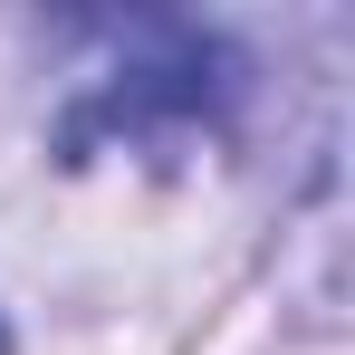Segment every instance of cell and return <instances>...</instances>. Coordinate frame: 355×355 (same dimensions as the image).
<instances>
[{
    "instance_id": "6da1fadb",
    "label": "cell",
    "mask_w": 355,
    "mask_h": 355,
    "mask_svg": "<svg viewBox=\"0 0 355 355\" xmlns=\"http://www.w3.org/2000/svg\"><path fill=\"white\" fill-rule=\"evenodd\" d=\"M67 39L106 49L96 87L67 106L58 154L87 164V144H192V135H221L250 87V58H240L221 29H192V19H77Z\"/></svg>"
},
{
    "instance_id": "7a4b0ae2",
    "label": "cell",
    "mask_w": 355,
    "mask_h": 355,
    "mask_svg": "<svg viewBox=\"0 0 355 355\" xmlns=\"http://www.w3.org/2000/svg\"><path fill=\"white\" fill-rule=\"evenodd\" d=\"M0 355H10V336H0Z\"/></svg>"
}]
</instances>
